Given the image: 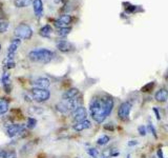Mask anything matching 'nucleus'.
<instances>
[{
    "instance_id": "c756f323",
    "label": "nucleus",
    "mask_w": 168,
    "mask_h": 158,
    "mask_svg": "<svg viewBox=\"0 0 168 158\" xmlns=\"http://www.w3.org/2000/svg\"><path fill=\"white\" fill-rule=\"evenodd\" d=\"M137 144H139V141H137V140H130L128 142V146H137Z\"/></svg>"
},
{
    "instance_id": "7c9ffc66",
    "label": "nucleus",
    "mask_w": 168,
    "mask_h": 158,
    "mask_svg": "<svg viewBox=\"0 0 168 158\" xmlns=\"http://www.w3.org/2000/svg\"><path fill=\"white\" fill-rule=\"evenodd\" d=\"M157 155L159 156V158H164V156H163V153H162V150H158V153H157Z\"/></svg>"
},
{
    "instance_id": "cd10ccee",
    "label": "nucleus",
    "mask_w": 168,
    "mask_h": 158,
    "mask_svg": "<svg viewBox=\"0 0 168 158\" xmlns=\"http://www.w3.org/2000/svg\"><path fill=\"white\" fill-rule=\"evenodd\" d=\"M6 66H8V69L11 68H15V66H16V63L14 62V60H11V59H8V62H6Z\"/></svg>"
},
{
    "instance_id": "4468645a",
    "label": "nucleus",
    "mask_w": 168,
    "mask_h": 158,
    "mask_svg": "<svg viewBox=\"0 0 168 158\" xmlns=\"http://www.w3.org/2000/svg\"><path fill=\"white\" fill-rule=\"evenodd\" d=\"M21 44V40L19 38H15L12 40V42H11L10 46H8V54H12V55H15L17 52V50H18L19 45Z\"/></svg>"
},
{
    "instance_id": "5701e85b",
    "label": "nucleus",
    "mask_w": 168,
    "mask_h": 158,
    "mask_svg": "<svg viewBox=\"0 0 168 158\" xmlns=\"http://www.w3.org/2000/svg\"><path fill=\"white\" fill-rule=\"evenodd\" d=\"M109 140H110L109 136L103 135L100 138H98V140H97V144H99V146H105V144H107L108 142H109Z\"/></svg>"
},
{
    "instance_id": "473e14b6",
    "label": "nucleus",
    "mask_w": 168,
    "mask_h": 158,
    "mask_svg": "<svg viewBox=\"0 0 168 158\" xmlns=\"http://www.w3.org/2000/svg\"><path fill=\"white\" fill-rule=\"evenodd\" d=\"M54 2H55V3H60L61 0H54Z\"/></svg>"
},
{
    "instance_id": "a211bd4d",
    "label": "nucleus",
    "mask_w": 168,
    "mask_h": 158,
    "mask_svg": "<svg viewBox=\"0 0 168 158\" xmlns=\"http://www.w3.org/2000/svg\"><path fill=\"white\" fill-rule=\"evenodd\" d=\"M33 3V0H14L16 8H27Z\"/></svg>"
},
{
    "instance_id": "f704fd0d",
    "label": "nucleus",
    "mask_w": 168,
    "mask_h": 158,
    "mask_svg": "<svg viewBox=\"0 0 168 158\" xmlns=\"http://www.w3.org/2000/svg\"><path fill=\"white\" fill-rule=\"evenodd\" d=\"M0 51H1V44H0Z\"/></svg>"
},
{
    "instance_id": "6e6552de",
    "label": "nucleus",
    "mask_w": 168,
    "mask_h": 158,
    "mask_svg": "<svg viewBox=\"0 0 168 158\" xmlns=\"http://www.w3.org/2000/svg\"><path fill=\"white\" fill-rule=\"evenodd\" d=\"M72 22V16L69 15H61L57 20H55V26L57 28H65Z\"/></svg>"
},
{
    "instance_id": "f257e3e1",
    "label": "nucleus",
    "mask_w": 168,
    "mask_h": 158,
    "mask_svg": "<svg viewBox=\"0 0 168 158\" xmlns=\"http://www.w3.org/2000/svg\"><path fill=\"white\" fill-rule=\"evenodd\" d=\"M114 99L110 96L92 97L89 102V112L92 118L97 123H102L112 112Z\"/></svg>"
},
{
    "instance_id": "2f4dec72",
    "label": "nucleus",
    "mask_w": 168,
    "mask_h": 158,
    "mask_svg": "<svg viewBox=\"0 0 168 158\" xmlns=\"http://www.w3.org/2000/svg\"><path fill=\"white\" fill-rule=\"evenodd\" d=\"M3 17V8H2V6H0V19Z\"/></svg>"
},
{
    "instance_id": "412c9836",
    "label": "nucleus",
    "mask_w": 168,
    "mask_h": 158,
    "mask_svg": "<svg viewBox=\"0 0 168 158\" xmlns=\"http://www.w3.org/2000/svg\"><path fill=\"white\" fill-rule=\"evenodd\" d=\"M8 29V21L4 18L0 19V34L6 32V30Z\"/></svg>"
},
{
    "instance_id": "ddd939ff",
    "label": "nucleus",
    "mask_w": 168,
    "mask_h": 158,
    "mask_svg": "<svg viewBox=\"0 0 168 158\" xmlns=\"http://www.w3.org/2000/svg\"><path fill=\"white\" fill-rule=\"evenodd\" d=\"M154 98L158 102H165L168 98V91L166 89H161L156 93Z\"/></svg>"
},
{
    "instance_id": "c9c22d12",
    "label": "nucleus",
    "mask_w": 168,
    "mask_h": 158,
    "mask_svg": "<svg viewBox=\"0 0 168 158\" xmlns=\"http://www.w3.org/2000/svg\"><path fill=\"white\" fill-rule=\"evenodd\" d=\"M77 158H79V157H77Z\"/></svg>"
},
{
    "instance_id": "6ab92c4d",
    "label": "nucleus",
    "mask_w": 168,
    "mask_h": 158,
    "mask_svg": "<svg viewBox=\"0 0 168 158\" xmlns=\"http://www.w3.org/2000/svg\"><path fill=\"white\" fill-rule=\"evenodd\" d=\"M8 111V101L5 98L0 99V115L5 114Z\"/></svg>"
},
{
    "instance_id": "dca6fc26",
    "label": "nucleus",
    "mask_w": 168,
    "mask_h": 158,
    "mask_svg": "<svg viewBox=\"0 0 168 158\" xmlns=\"http://www.w3.org/2000/svg\"><path fill=\"white\" fill-rule=\"evenodd\" d=\"M52 33H53V29L50 24H45V25H44L43 28H41L40 31H39L40 36L44 37V38H50Z\"/></svg>"
},
{
    "instance_id": "0eeeda50",
    "label": "nucleus",
    "mask_w": 168,
    "mask_h": 158,
    "mask_svg": "<svg viewBox=\"0 0 168 158\" xmlns=\"http://www.w3.org/2000/svg\"><path fill=\"white\" fill-rule=\"evenodd\" d=\"M72 117H73V120L75 121V123H76V122L83 121V120H85L86 117H87V111H86V109L84 108V106H80L72 113Z\"/></svg>"
},
{
    "instance_id": "9b49d317",
    "label": "nucleus",
    "mask_w": 168,
    "mask_h": 158,
    "mask_svg": "<svg viewBox=\"0 0 168 158\" xmlns=\"http://www.w3.org/2000/svg\"><path fill=\"white\" fill-rule=\"evenodd\" d=\"M35 88H40V89H47L50 86V81L46 77H39L34 81Z\"/></svg>"
},
{
    "instance_id": "f3484780",
    "label": "nucleus",
    "mask_w": 168,
    "mask_h": 158,
    "mask_svg": "<svg viewBox=\"0 0 168 158\" xmlns=\"http://www.w3.org/2000/svg\"><path fill=\"white\" fill-rule=\"evenodd\" d=\"M0 158H17V153L14 150H0Z\"/></svg>"
},
{
    "instance_id": "2eb2a0df",
    "label": "nucleus",
    "mask_w": 168,
    "mask_h": 158,
    "mask_svg": "<svg viewBox=\"0 0 168 158\" xmlns=\"http://www.w3.org/2000/svg\"><path fill=\"white\" fill-rule=\"evenodd\" d=\"M79 95V90L77 88H72L69 90H67L65 93L62 95L63 100H68V99H73L76 98L77 96Z\"/></svg>"
},
{
    "instance_id": "f03ea898",
    "label": "nucleus",
    "mask_w": 168,
    "mask_h": 158,
    "mask_svg": "<svg viewBox=\"0 0 168 158\" xmlns=\"http://www.w3.org/2000/svg\"><path fill=\"white\" fill-rule=\"evenodd\" d=\"M28 59L33 62L39 63H48L54 58V53L47 49H39V50L31 51L27 55Z\"/></svg>"
},
{
    "instance_id": "4be33fe9",
    "label": "nucleus",
    "mask_w": 168,
    "mask_h": 158,
    "mask_svg": "<svg viewBox=\"0 0 168 158\" xmlns=\"http://www.w3.org/2000/svg\"><path fill=\"white\" fill-rule=\"evenodd\" d=\"M1 83L4 86H8V84H11V76L8 73H3L1 76Z\"/></svg>"
},
{
    "instance_id": "1a4fd4ad",
    "label": "nucleus",
    "mask_w": 168,
    "mask_h": 158,
    "mask_svg": "<svg viewBox=\"0 0 168 158\" xmlns=\"http://www.w3.org/2000/svg\"><path fill=\"white\" fill-rule=\"evenodd\" d=\"M56 45H57V49L62 53H68L74 50V45L70 42L66 41V40H61V41L57 42Z\"/></svg>"
},
{
    "instance_id": "20e7f679",
    "label": "nucleus",
    "mask_w": 168,
    "mask_h": 158,
    "mask_svg": "<svg viewBox=\"0 0 168 158\" xmlns=\"http://www.w3.org/2000/svg\"><path fill=\"white\" fill-rule=\"evenodd\" d=\"M31 93L33 95V98L37 102H45L50 99V92L47 89H40V88H33L31 90Z\"/></svg>"
},
{
    "instance_id": "f8f14e48",
    "label": "nucleus",
    "mask_w": 168,
    "mask_h": 158,
    "mask_svg": "<svg viewBox=\"0 0 168 158\" xmlns=\"http://www.w3.org/2000/svg\"><path fill=\"white\" fill-rule=\"evenodd\" d=\"M33 8H34V13L37 17H41L43 13V2L42 0H34L33 1Z\"/></svg>"
},
{
    "instance_id": "7ed1b4c3",
    "label": "nucleus",
    "mask_w": 168,
    "mask_h": 158,
    "mask_svg": "<svg viewBox=\"0 0 168 158\" xmlns=\"http://www.w3.org/2000/svg\"><path fill=\"white\" fill-rule=\"evenodd\" d=\"M14 34L17 38L19 39H31L33 36V30L28 24L26 23H20L15 28Z\"/></svg>"
},
{
    "instance_id": "aec40b11",
    "label": "nucleus",
    "mask_w": 168,
    "mask_h": 158,
    "mask_svg": "<svg viewBox=\"0 0 168 158\" xmlns=\"http://www.w3.org/2000/svg\"><path fill=\"white\" fill-rule=\"evenodd\" d=\"M70 31H72V29L68 28V26H65V28H59L58 30H57L56 34L58 35V36H60V37H65V36H67V35L69 34Z\"/></svg>"
},
{
    "instance_id": "72a5a7b5",
    "label": "nucleus",
    "mask_w": 168,
    "mask_h": 158,
    "mask_svg": "<svg viewBox=\"0 0 168 158\" xmlns=\"http://www.w3.org/2000/svg\"><path fill=\"white\" fill-rule=\"evenodd\" d=\"M127 158H130V155H127Z\"/></svg>"
},
{
    "instance_id": "a878e982",
    "label": "nucleus",
    "mask_w": 168,
    "mask_h": 158,
    "mask_svg": "<svg viewBox=\"0 0 168 158\" xmlns=\"http://www.w3.org/2000/svg\"><path fill=\"white\" fill-rule=\"evenodd\" d=\"M148 132H151V134L153 135L154 137H158L157 136V131H156V129H154V126H153V124L151 123V122H149V123H148Z\"/></svg>"
},
{
    "instance_id": "c85d7f7f",
    "label": "nucleus",
    "mask_w": 168,
    "mask_h": 158,
    "mask_svg": "<svg viewBox=\"0 0 168 158\" xmlns=\"http://www.w3.org/2000/svg\"><path fill=\"white\" fill-rule=\"evenodd\" d=\"M152 110H153L154 114H156L157 119L160 120V119H161V116H160V113H159V109H158V108H153V109H152Z\"/></svg>"
},
{
    "instance_id": "b1692460",
    "label": "nucleus",
    "mask_w": 168,
    "mask_h": 158,
    "mask_svg": "<svg viewBox=\"0 0 168 158\" xmlns=\"http://www.w3.org/2000/svg\"><path fill=\"white\" fill-rule=\"evenodd\" d=\"M37 126V120L35 118H32V117H30V118H27V124H26V126H27V129H30V130H33V129H35Z\"/></svg>"
},
{
    "instance_id": "e433bc0d",
    "label": "nucleus",
    "mask_w": 168,
    "mask_h": 158,
    "mask_svg": "<svg viewBox=\"0 0 168 158\" xmlns=\"http://www.w3.org/2000/svg\"><path fill=\"white\" fill-rule=\"evenodd\" d=\"M104 158H105V157H104Z\"/></svg>"
},
{
    "instance_id": "9d476101",
    "label": "nucleus",
    "mask_w": 168,
    "mask_h": 158,
    "mask_svg": "<svg viewBox=\"0 0 168 158\" xmlns=\"http://www.w3.org/2000/svg\"><path fill=\"white\" fill-rule=\"evenodd\" d=\"M90 126H92L90 121H89V120H87V119H85V120H83V121L76 122V123L73 126V129H74L76 132H81V131H84V130H87V129H89Z\"/></svg>"
},
{
    "instance_id": "423d86ee",
    "label": "nucleus",
    "mask_w": 168,
    "mask_h": 158,
    "mask_svg": "<svg viewBox=\"0 0 168 158\" xmlns=\"http://www.w3.org/2000/svg\"><path fill=\"white\" fill-rule=\"evenodd\" d=\"M22 133H25V126L23 124H12L6 130V135H8L10 138L17 136V135H21Z\"/></svg>"
},
{
    "instance_id": "393cba45",
    "label": "nucleus",
    "mask_w": 168,
    "mask_h": 158,
    "mask_svg": "<svg viewBox=\"0 0 168 158\" xmlns=\"http://www.w3.org/2000/svg\"><path fill=\"white\" fill-rule=\"evenodd\" d=\"M87 154L89 155V156H92V158H98V156H99V151L97 150V149L89 148V149H87Z\"/></svg>"
},
{
    "instance_id": "bb28decb",
    "label": "nucleus",
    "mask_w": 168,
    "mask_h": 158,
    "mask_svg": "<svg viewBox=\"0 0 168 158\" xmlns=\"http://www.w3.org/2000/svg\"><path fill=\"white\" fill-rule=\"evenodd\" d=\"M138 132H139V134L141 135V136H145L146 135V128H145L144 126H140L138 128Z\"/></svg>"
},
{
    "instance_id": "39448f33",
    "label": "nucleus",
    "mask_w": 168,
    "mask_h": 158,
    "mask_svg": "<svg viewBox=\"0 0 168 158\" xmlns=\"http://www.w3.org/2000/svg\"><path fill=\"white\" fill-rule=\"evenodd\" d=\"M131 111V103L128 101H124L120 104L118 109V117L121 120H127Z\"/></svg>"
}]
</instances>
